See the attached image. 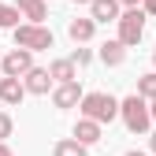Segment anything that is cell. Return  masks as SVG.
Returning <instances> with one entry per match:
<instances>
[{
    "label": "cell",
    "mask_w": 156,
    "mask_h": 156,
    "mask_svg": "<svg viewBox=\"0 0 156 156\" xmlns=\"http://www.w3.org/2000/svg\"><path fill=\"white\" fill-rule=\"evenodd\" d=\"M138 97H145V101H156V71L141 74L138 78Z\"/></svg>",
    "instance_id": "16"
},
{
    "label": "cell",
    "mask_w": 156,
    "mask_h": 156,
    "mask_svg": "<svg viewBox=\"0 0 156 156\" xmlns=\"http://www.w3.org/2000/svg\"><path fill=\"white\" fill-rule=\"evenodd\" d=\"M15 45L19 48H30V52H45V48L56 45V37L41 23H23V26H15Z\"/></svg>",
    "instance_id": "3"
},
{
    "label": "cell",
    "mask_w": 156,
    "mask_h": 156,
    "mask_svg": "<svg viewBox=\"0 0 156 156\" xmlns=\"http://www.w3.org/2000/svg\"><path fill=\"white\" fill-rule=\"evenodd\" d=\"M67 34H71V41H74V45H86V41H93V34H97V23H93V19H71Z\"/></svg>",
    "instance_id": "10"
},
{
    "label": "cell",
    "mask_w": 156,
    "mask_h": 156,
    "mask_svg": "<svg viewBox=\"0 0 156 156\" xmlns=\"http://www.w3.org/2000/svg\"><path fill=\"white\" fill-rule=\"evenodd\" d=\"M23 97H26L23 78H11V74H4V78H0V101H4V104L19 108V104H23Z\"/></svg>",
    "instance_id": "8"
},
{
    "label": "cell",
    "mask_w": 156,
    "mask_h": 156,
    "mask_svg": "<svg viewBox=\"0 0 156 156\" xmlns=\"http://www.w3.org/2000/svg\"><path fill=\"white\" fill-rule=\"evenodd\" d=\"M149 115H152V119H156V101H149Z\"/></svg>",
    "instance_id": "24"
},
{
    "label": "cell",
    "mask_w": 156,
    "mask_h": 156,
    "mask_svg": "<svg viewBox=\"0 0 156 156\" xmlns=\"http://www.w3.org/2000/svg\"><path fill=\"white\" fill-rule=\"evenodd\" d=\"M48 74H52V82H74L78 67H74V60H52L48 63Z\"/></svg>",
    "instance_id": "14"
},
{
    "label": "cell",
    "mask_w": 156,
    "mask_h": 156,
    "mask_svg": "<svg viewBox=\"0 0 156 156\" xmlns=\"http://www.w3.org/2000/svg\"><path fill=\"white\" fill-rule=\"evenodd\" d=\"M123 60H126V45L119 41V37H115V41H104V45H101V63H104V67H119Z\"/></svg>",
    "instance_id": "11"
},
{
    "label": "cell",
    "mask_w": 156,
    "mask_h": 156,
    "mask_svg": "<svg viewBox=\"0 0 156 156\" xmlns=\"http://www.w3.org/2000/svg\"><path fill=\"white\" fill-rule=\"evenodd\" d=\"M141 11L145 15H156V0H141Z\"/></svg>",
    "instance_id": "20"
},
{
    "label": "cell",
    "mask_w": 156,
    "mask_h": 156,
    "mask_svg": "<svg viewBox=\"0 0 156 156\" xmlns=\"http://www.w3.org/2000/svg\"><path fill=\"white\" fill-rule=\"evenodd\" d=\"M23 86H26V93L45 97V93L52 89V74H48V67H30V71L23 74Z\"/></svg>",
    "instance_id": "7"
},
{
    "label": "cell",
    "mask_w": 156,
    "mask_h": 156,
    "mask_svg": "<svg viewBox=\"0 0 156 156\" xmlns=\"http://www.w3.org/2000/svg\"><path fill=\"white\" fill-rule=\"evenodd\" d=\"M119 41L130 48V45H138L141 41V34H145V11L141 8H126V11H119Z\"/></svg>",
    "instance_id": "4"
},
{
    "label": "cell",
    "mask_w": 156,
    "mask_h": 156,
    "mask_svg": "<svg viewBox=\"0 0 156 156\" xmlns=\"http://www.w3.org/2000/svg\"><path fill=\"white\" fill-rule=\"evenodd\" d=\"M74 138L82 141V145H97V141H101V123H93V119L82 115V119L74 123Z\"/></svg>",
    "instance_id": "12"
},
{
    "label": "cell",
    "mask_w": 156,
    "mask_h": 156,
    "mask_svg": "<svg viewBox=\"0 0 156 156\" xmlns=\"http://www.w3.org/2000/svg\"><path fill=\"white\" fill-rule=\"evenodd\" d=\"M152 63H156V52H152Z\"/></svg>",
    "instance_id": "27"
},
{
    "label": "cell",
    "mask_w": 156,
    "mask_h": 156,
    "mask_svg": "<svg viewBox=\"0 0 156 156\" xmlns=\"http://www.w3.org/2000/svg\"><path fill=\"white\" fill-rule=\"evenodd\" d=\"M74 4H89V0H74Z\"/></svg>",
    "instance_id": "26"
},
{
    "label": "cell",
    "mask_w": 156,
    "mask_h": 156,
    "mask_svg": "<svg viewBox=\"0 0 156 156\" xmlns=\"http://www.w3.org/2000/svg\"><path fill=\"white\" fill-rule=\"evenodd\" d=\"M89 19L93 23H115L119 19V0H89Z\"/></svg>",
    "instance_id": "9"
},
{
    "label": "cell",
    "mask_w": 156,
    "mask_h": 156,
    "mask_svg": "<svg viewBox=\"0 0 156 156\" xmlns=\"http://www.w3.org/2000/svg\"><path fill=\"white\" fill-rule=\"evenodd\" d=\"M11 130H15L11 115H8V112H0V141H8V138H11Z\"/></svg>",
    "instance_id": "18"
},
{
    "label": "cell",
    "mask_w": 156,
    "mask_h": 156,
    "mask_svg": "<svg viewBox=\"0 0 156 156\" xmlns=\"http://www.w3.org/2000/svg\"><path fill=\"white\" fill-rule=\"evenodd\" d=\"M119 119L126 123L130 134H145L149 123H152V115H149V101H145V97H138V93L123 97V101H119Z\"/></svg>",
    "instance_id": "2"
},
{
    "label": "cell",
    "mask_w": 156,
    "mask_h": 156,
    "mask_svg": "<svg viewBox=\"0 0 156 156\" xmlns=\"http://www.w3.org/2000/svg\"><path fill=\"white\" fill-rule=\"evenodd\" d=\"M78 108H82L86 119L101 123V126H104V123H112V119H119V101H115L112 93H104V89H97V93H82Z\"/></svg>",
    "instance_id": "1"
},
{
    "label": "cell",
    "mask_w": 156,
    "mask_h": 156,
    "mask_svg": "<svg viewBox=\"0 0 156 156\" xmlns=\"http://www.w3.org/2000/svg\"><path fill=\"white\" fill-rule=\"evenodd\" d=\"M0 156H15V152H11V149H8L4 141H0Z\"/></svg>",
    "instance_id": "22"
},
{
    "label": "cell",
    "mask_w": 156,
    "mask_h": 156,
    "mask_svg": "<svg viewBox=\"0 0 156 156\" xmlns=\"http://www.w3.org/2000/svg\"><path fill=\"white\" fill-rule=\"evenodd\" d=\"M71 60H74V67H86V63L93 60V52H89V48H74V56H71Z\"/></svg>",
    "instance_id": "19"
},
{
    "label": "cell",
    "mask_w": 156,
    "mask_h": 156,
    "mask_svg": "<svg viewBox=\"0 0 156 156\" xmlns=\"http://www.w3.org/2000/svg\"><path fill=\"white\" fill-rule=\"evenodd\" d=\"M19 19H23V15H19L15 4H0V30H8V26L15 30V26H19Z\"/></svg>",
    "instance_id": "17"
},
{
    "label": "cell",
    "mask_w": 156,
    "mask_h": 156,
    "mask_svg": "<svg viewBox=\"0 0 156 156\" xmlns=\"http://www.w3.org/2000/svg\"><path fill=\"white\" fill-rule=\"evenodd\" d=\"M78 101H82V86H78V78H74V82H60V86H56L52 89V104L56 108H78Z\"/></svg>",
    "instance_id": "6"
},
{
    "label": "cell",
    "mask_w": 156,
    "mask_h": 156,
    "mask_svg": "<svg viewBox=\"0 0 156 156\" xmlns=\"http://www.w3.org/2000/svg\"><path fill=\"white\" fill-rule=\"evenodd\" d=\"M52 156H89V145H82L78 138H60L52 145Z\"/></svg>",
    "instance_id": "15"
},
{
    "label": "cell",
    "mask_w": 156,
    "mask_h": 156,
    "mask_svg": "<svg viewBox=\"0 0 156 156\" xmlns=\"http://www.w3.org/2000/svg\"><path fill=\"white\" fill-rule=\"evenodd\" d=\"M141 0H119V8H138Z\"/></svg>",
    "instance_id": "21"
},
{
    "label": "cell",
    "mask_w": 156,
    "mask_h": 156,
    "mask_svg": "<svg viewBox=\"0 0 156 156\" xmlns=\"http://www.w3.org/2000/svg\"><path fill=\"white\" fill-rule=\"evenodd\" d=\"M15 8H19V15H23L26 23H41V19L48 15L45 0H15Z\"/></svg>",
    "instance_id": "13"
},
{
    "label": "cell",
    "mask_w": 156,
    "mask_h": 156,
    "mask_svg": "<svg viewBox=\"0 0 156 156\" xmlns=\"http://www.w3.org/2000/svg\"><path fill=\"white\" fill-rule=\"evenodd\" d=\"M123 156H145V152H141V149H130V152H123Z\"/></svg>",
    "instance_id": "23"
},
{
    "label": "cell",
    "mask_w": 156,
    "mask_h": 156,
    "mask_svg": "<svg viewBox=\"0 0 156 156\" xmlns=\"http://www.w3.org/2000/svg\"><path fill=\"white\" fill-rule=\"evenodd\" d=\"M152 152H156V134H152Z\"/></svg>",
    "instance_id": "25"
},
{
    "label": "cell",
    "mask_w": 156,
    "mask_h": 156,
    "mask_svg": "<svg viewBox=\"0 0 156 156\" xmlns=\"http://www.w3.org/2000/svg\"><path fill=\"white\" fill-rule=\"evenodd\" d=\"M30 67H34V52H30V48H19V45L4 56V60H0V71L11 74V78H23Z\"/></svg>",
    "instance_id": "5"
}]
</instances>
